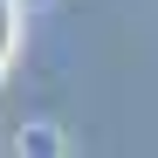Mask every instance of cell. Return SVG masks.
<instances>
[{
  "label": "cell",
  "instance_id": "2",
  "mask_svg": "<svg viewBox=\"0 0 158 158\" xmlns=\"http://www.w3.org/2000/svg\"><path fill=\"white\" fill-rule=\"evenodd\" d=\"M14 158H62V131L55 124H28L21 144H14Z\"/></svg>",
  "mask_w": 158,
  "mask_h": 158
},
{
  "label": "cell",
  "instance_id": "1",
  "mask_svg": "<svg viewBox=\"0 0 158 158\" xmlns=\"http://www.w3.org/2000/svg\"><path fill=\"white\" fill-rule=\"evenodd\" d=\"M14 55H21V0H0V83H7Z\"/></svg>",
  "mask_w": 158,
  "mask_h": 158
},
{
  "label": "cell",
  "instance_id": "3",
  "mask_svg": "<svg viewBox=\"0 0 158 158\" xmlns=\"http://www.w3.org/2000/svg\"><path fill=\"white\" fill-rule=\"evenodd\" d=\"M28 7H48V0H28Z\"/></svg>",
  "mask_w": 158,
  "mask_h": 158
}]
</instances>
